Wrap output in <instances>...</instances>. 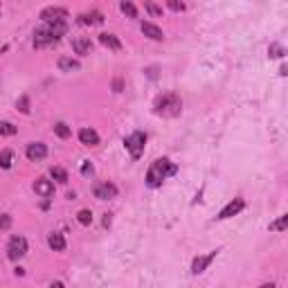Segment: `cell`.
I'll use <instances>...</instances> for the list:
<instances>
[{"mask_svg": "<svg viewBox=\"0 0 288 288\" xmlns=\"http://www.w3.org/2000/svg\"><path fill=\"white\" fill-rule=\"evenodd\" d=\"M182 111V99L176 93H162L153 102V113L162 117H178Z\"/></svg>", "mask_w": 288, "mask_h": 288, "instance_id": "2", "label": "cell"}, {"mask_svg": "<svg viewBox=\"0 0 288 288\" xmlns=\"http://www.w3.org/2000/svg\"><path fill=\"white\" fill-rule=\"evenodd\" d=\"M93 194H95V198H99V200H111V198H115V196H117V187L113 185V182H108V180L95 182V185H93Z\"/></svg>", "mask_w": 288, "mask_h": 288, "instance_id": "5", "label": "cell"}, {"mask_svg": "<svg viewBox=\"0 0 288 288\" xmlns=\"http://www.w3.org/2000/svg\"><path fill=\"white\" fill-rule=\"evenodd\" d=\"M79 142L83 147H97L99 144V133L95 128H81L79 131Z\"/></svg>", "mask_w": 288, "mask_h": 288, "instance_id": "11", "label": "cell"}, {"mask_svg": "<svg viewBox=\"0 0 288 288\" xmlns=\"http://www.w3.org/2000/svg\"><path fill=\"white\" fill-rule=\"evenodd\" d=\"M140 27H142V34L149 36L151 41H162V39H165V34H162V30L158 27V25H153V23H142Z\"/></svg>", "mask_w": 288, "mask_h": 288, "instance_id": "14", "label": "cell"}, {"mask_svg": "<svg viewBox=\"0 0 288 288\" xmlns=\"http://www.w3.org/2000/svg\"><path fill=\"white\" fill-rule=\"evenodd\" d=\"M16 106H18L20 113H25V115H27V113H30V99H27V97H20Z\"/></svg>", "mask_w": 288, "mask_h": 288, "instance_id": "27", "label": "cell"}, {"mask_svg": "<svg viewBox=\"0 0 288 288\" xmlns=\"http://www.w3.org/2000/svg\"><path fill=\"white\" fill-rule=\"evenodd\" d=\"M7 254H9L11 261L23 259L27 254V241H25V236H11L9 245H7Z\"/></svg>", "mask_w": 288, "mask_h": 288, "instance_id": "4", "label": "cell"}, {"mask_svg": "<svg viewBox=\"0 0 288 288\" xmlns=\"http://www.w3.org/2000/svg\"><path fill=\"white\" fill-rule=\"evenodd\" d=\"M79 23H81V25H102L104 23V14H102V11H86V14L79 16Z\"/></svg>", "mask_w": 288, "mask_h": 288, "instance_id": "15", "label": "cell"}, {"mask_svg": "<svg viewBox=\"0 0 288 288\" xmlns=\"http://www.w3.org/2000/svg\"><path fill=\"white\" fill-rule=\"evenodd\" d=\"M259 288H277L275 284H264V286H259Z\"/></svg>", "mask_w": 288, "mask_h": 288, "instance_id": "34", "label": "cell"}, {"mask_svg": "<svg viewBox=\"0 0 288 288\" xmlns=\"http://www.w3.org/2000/svg\"><path fill=\"white\" fill-rule=\"evenodd\" d=\"M243 207H245V200H243V198H234V200H230L228 205H225L223 210L219 212V216H216V219H219V221L232 219V216H236L241 210H243Z\"/></svg>", "mask_w": 288, "mask_h": 288, "instance_id": "8", "label": "cell"}, {"mask_svg": "<svg viewBox=\"0 0 288 288\" xmlns=\"http://www.w3.org/2000/svg\"><path fill=\"white\" fill-rule=\"evenodd\" d=\"M93 165H90V162L88 160H86V162H83V165H81V176H86V178H88V176H93Z\"/></svg>", "mask_w": 288, "mask_h": 288, "instance_id": "30", "label": "cell"}, {"mask_svg": "<svg viewBox=\"0 0 288 288\" xmlns=\"http://www.w3.org/2000/svg\"><path fill=\"white\" fill-rule=\"evenodd\" d=\"M57 43V39H54L52 34L48 32V27H39V30L34 32V48L36 50H41V48H48V45H54Z\"/></svg>", "mask_w": 288, "mask_h": 288, "instance_id": "10", "label": "cell"}, {"mask_svg": "<svg viewBox=\"0 0 288 288\" xmlns=\"http://www.w3.org/2000/svg\"><path fill=\"white\" fill-rule=\"evenodd\" d=\"M25 153H27V158H30L32 162H41L48 156V147H45L43 142H32V144H27Z\"/></svg>", "mask_w": 288, "mask_h": 288, "instance_id": "9", "label": "cell"}, {"mask_svg": "<svg viewBox=\"0 0 288 288\" xmlns=\"http://www.w3.org/2000/svg\"><path fill=\"white\" fill-rule=\"evenodd\" d=\"M119 9L124 11V14L128 16V18H137V9L133 2H128V0H124V2H119Z\"/></svg>", "mask_w": 288, "mask_h": 288, "instance_id": "20", "label": "cell"}, {"mask_svg": "<svg viewBox=\"0 0 288 288\" xmlns=\"http://www.w3.org/2000/svg\"><path fill=\"white\" fill-rule=\"evenodd\" d=\"M50 288H63V284H61V282H52V284H50Z\"/></svg>", "mask_w": 288, "mask_h": 288, "instance_id": "33", "label": "cell"}, {"mask_svg": "<svg viewBox=\"0 0 288 288\" xmlns=\"http://www.w3.org/2000/svg\"><path fill=\"white\" fill-rule=\"evenodd\" d=\"M41 18L45 23H63L68 18V9H63V7H45L41 11Z\"/></svg>", "mask_w": 288, "mask_h": 288, "instance_id": "7", "label": "cell"}, {"mask_svg": "<svg viewBox=\"0 0 288 288\" xmlns=\"http://www.w3.org/2000/svg\"><path fill=\"white\" fill-rule=\"evenodd\" d=\"M48 245L54 250V252H63V250H65V239H63V234H59V232H52V234L48 236Z\"/></svg>", "mask_w": 288, "mask_h": 288, "instance_id": "16", "label": "cell"}, {"mask_svg": "<svg viewBox=\"0 0 288 288\" xmlns=\"http://www.w3.org/2000/svg\"><path fill=\"white\" fill-rule=\"evenodd\" d=\"M268 54L273 57V59H277V57H284V48L279 43H273V45H270V50H268Z\"/></svg>", "mask_w": 288, "mask_h": 288, "instance_id": "26", "label": "cell"}, {"mask_svg": "<svg viewBox=\"0 0 288 288\" xmlns=\"http://www.w3.org/2000/svg\"><path fill=\"white\" fill-rule=\"evenodd\" d=\"M81 68V63H79L77 59H72V57H61L59 59V70L61 72H72V70H79Z\"/></svg>", "mask_w": 288, "mask_h": 288, "instance_id": "18", "label": "cell"}, {"mask_svg": "<svg viewBox=\"0 0 288 288\" xmlns=\"http://www.w3.org/2000/svg\"><path fill=\"white\" fill-rule=\"evenodd\" d=\"M50 176H52L57 182H63V185L68 182V171L61 169V167H52V169H50Z\"/></svg>", "mask_w": 288, "mask_h": 288, "instance_id": "19", "label": "cell"}, {"mask_svg": "<svg viewBox=\"0 0 288 288\" xmlns=\"http://www.w3.org/2000/svg\"><path fill=\"white\" fill-rule=\"evenodd\" d=\"M176 171H178V167L173 165L169 158H158L147 171V185L151 187V189H156V187H160L169 176H173Z\"/></svg>", "mask_w": 288, "mask_h": 288, "instance_id": "1", "label": "cell"}, {"mask_svg": "<svg viewBox=\"0 0 288 288\" xmlns=\"http://www.w3.org/2000/svg\"><path fill=\"white\" fill-rule=\"evenodd\" d=\"M144 7H147V11H149L151 16H162V7H158L156 2H147Z\"/></svg>", "mask_w": 288, "mask_h": 288, "instance_id": "28", "label": "cell"}, {"mask_svg": "<svg viewBox=\"0 0 288 288\" xmlns=\"http://www.w3.org/2000/svg\"><path fill=\"white\" fill-rule=\"evenodd\" d=\"M286 225H288V216L284 214V216H279V221L270 223V230H273V232H284V230H286Z\"/></svg>", "mask_w": 288, "mask_h": 288, "instance_id": "21", "label": "cell"}, {"mask_svg": "<svg viewBox=\"0 0 288 288\" xmlns=\"http://www.w3.org/2000/svg\"><path fill=\"white\" fill-rule=\"evenodd\" d=\"M0 135H16V126L9 122H0Z\"/></svg>", "mask_w": 288, "mask_h": 288, "instance_id": "25", "label": "cell"}, {"mask_svg": "<svg viewBox=\"0 0 288 288\" xmlns=\"http://www.w3.org/2000/svg\"><path fill=\"white\" fill-rule=\"evenodd\" d=\"M113 88H115V93H122V81H119V79H115V83H113Z\"/></svg>", "mask_w": 288, "mask_h": 288, "instance_id": "32", "label": "cell"}, {"mask_svg": "<svg viewBox=\"0 0 288 288\" xmlns=\"http://www.w3.org/2000/svg\"><path fill=\"white\" fill-rule=\"evenodd\" d=\"M77 219H79V223H81V225H90V223H93V212H90V210H81L77 214Z\"/></svg>", "mask_w": 288, "mask_h": 288, "instance_id": "24", "label": "cell"}, {"mask_svg": "<svg viewBox=\"0 0 288 288\" xmlns=\"http://www.w3.org/2000/svg\"><path fill=\"white\" fill-rule=\"evenodd\" d=\"M216 254H219V250H212V252H207V254H200V257H196L194 261H191V273H194V275L205 273L207 266H210L212 261L216 259Z\"/></svg>", "mask_w": 288, "mask_h": 288, "instance_id": "6", "label": "cell"}, {"mask_svg": "<svg viewBox=\"0 0 288 288\" xmlns=\"http://www.w3.org/2000/svg\"><path fill=\"white\" fill-rule=\"evenodd\" d=\"M0 167H2V169H9L11 167V151L9 149H2V151H0Z\"/></svg>", "mask_w": 288, "mask_h": 288, "instance_id": "22", "label": "cell"}, {"mask_svg": "<svg viewBox=\"0 0 288 288\" xmlns=\"http://www.w3.org/2000/svg\"><path fill=\"white\" fill-rule=\"evenodd\" d=\"M72 50L77 54H81V57H86V54L93 52V41H90L88 36H77V39L72 41Z\"/></svg>", "mask_w": 288, "mask_h": 288, "instance_id": "12", "label": "cell"}, {"mask_svg": "<svg viewBox=\"0 0 288 288\" xmlns=\"http://www.w3.org/2000/svg\"><path fill=\"white\" fill-rule=\"evenodd\" d=\"M54 133H57V135L61 137V140H68L70 137V128L65 126L63 122H59V124H54Z\"/></svg>", "mask_w": 288, "mask_h": 288, "instance_id": "23", "label": "cell"}, {"mask_svg": "<svg viewBox=\"0 0 288 288\" xmlns=\"http://www.w3.org/2000/svg\"><path fill=\"white\" fill-rule=\"evenodd\" d=\"M9 228H11V216L2 214V216H0V230H9Z\"/></svg>", "mask_w": 288, "mask_h": 288, "instance_id": "29", "label": "cell"}, {"mask_svg": "<svg viewBox=\"0 0 288 288\" xmlns=\"http://www.w3.org/2000/svg\"><path fill=\"white\" fill-rule=\"evenodd\" d=\"M99 43L108 50H122V41L115 34H99Z\"/></svg>", "mask_w": 288, "mask_h": 288, "instance_id": "17", "label": "cell"}, {"mask_svg": "<svg viewBox=\"0 0 288 288\" xmlns=\"http://www.w3.org/2000/svg\"><path fill=\"white\" fill-rule=\"evenodd\" d=\"M34 191L39 196H43V198H50V196L54 194V182L48 180V178H39V180L34 182Z\"/></svg>", "mask_w": 288, "mask_h": 288, "instance_id": "13", "label": "cell"}, {"mask_svg": "<svg viewBox=\"0 0 288 288\" xmlns=\"http://www.w3.org/2000/svg\"><path fill=\"white\" fill-rule=\"evenodd\" d=\"M167 7H169V9H173V11H185V5H182V2H178V0H169V2H167Z\"/></svg>", "mask_w": 288, "mask_h": 288, "instance_id": "31", "label": "cell"}, {"mask_svg": "<svg viewBox=\"0 0 288 288\" xmlns=\"http://www.w3.org/2000/svg\"><path fill=\"white\" fill-rule=\"evenodd\" d=\"M124 144H126V151L131 153L133 160H140L142 153H144V144H147V133L135 131L133 135H128L126 140H124Z\"/></svg>", "mask_w": 288, "mask_h": 288, "instance_id": "3", "label": "cell"}]
</instances>
